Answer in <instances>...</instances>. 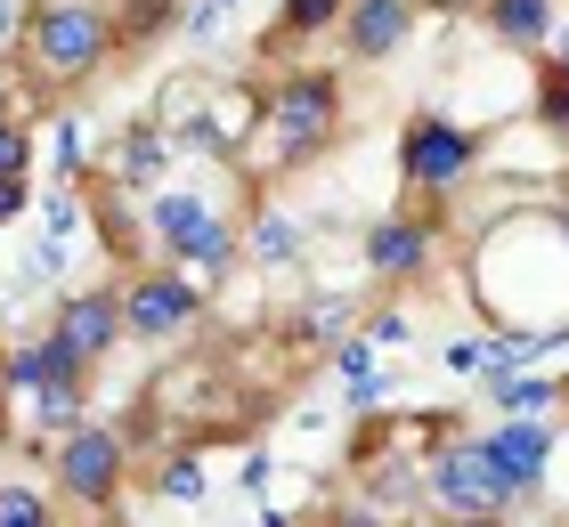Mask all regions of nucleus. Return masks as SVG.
I'll return each instance as SVG.
<instances>
[{
    "instance_id": "nucleus-1",
    "label": "nucleus",
    "mask_w": 569,
    "mask_h": 527,
    "mask_svg": "<svg viewBox=\"0 0 569 527\" xmlns=\"http://www.w3.org/2000/svg\"><path fill=\"white\" fill-rule=\"evenodd\" d=\"M237 203H244V171L228 163V154L188 146V154H179V171L139 211L147 252L163 260V268H179V276L212 284L220 268H237V252H244V211Z\"/></svg>"
},
{
    "instance_id": "nucleus-2",
    "label": "nucleus",
    "mask_w": 569,
    "mask_h": 527,
    "mask_svg": "<svg viewBox=\"0 0 569 527\" xmlns=\"http://www.w3.org/2000/svg\"><path fill=\"white\" fill-rule=\"evenodd\" d=\"M472 293L488 308V325H497V341H512V325H521V293H537L529 308H537V333L546 341L569 333V227L553 220V203L505 211L497 227H480Z\"/></svg>"
},
{
    "instance_id": "nucleus-3",
    "label": "nucleus",
    "mask_w": 569,
    "mask_h": 527,
    "mask_svg": "<svg viewBox=\"0 0 569 527\" xmlns=\"http://www.w3.org/2000/svg\"><path fill=\"white\" fill-rule=\"evenodd\" d=\"M114 49H122L114 0H33L17 24L9 65L24 73V98H66V90L98 82Z\"/></svg>"
},
{
    "instance_id": "nucleus-4",
    "label": "nucleus",
    "mask_w": 569,
    "mask_h": 527,
    "mask_svg": "<svg viewBox=\"0 0 569 527\" xmlns=\"http://www.w3.org/2000/svg\"><path fill=\"white\" fill-rule=\"evenodd\" d=\"M342 139V73L333 65H284L261 98V154L252 171H301Z\"/></svg>"
},
{
    "instance_id": "nucleus-5",
    "label": "nucleus",
    "mask_w": 569,
    "mask_h": 527,
    "mask_svg": "<svg viewBox=\"0 0 569 527\" xmlns=\"http://www.w3.org/2000/svg\"><path fill=\"white\" fill-rule=\"evenodd\" d=\"M90 382L98 374H82L49 333H24V341H9V414H17V430L24 438H49L58 446L73 422H90L82 406H90Z\"/></svg>"
},
{
    "instance_id": "nucleus-6",
    "label": "nucleus",
    "mask_w": 569,
    "mask_h": 527,
    "mask_svg": "<svg viewBox=\"0 0 569 527\" xmlns=\"http://www.w3.org/2000/svg\"><path fill=\"white\" fill-rule=\"evenodd\" d=\"M416 495L439 519H512V511H521V487L488 463L480 430H448V438H439L431 455L416 463Z\"/></svg>"
},
{
    "instance_id": "nucleus-7",
    "label": "nucleus",
    "mask_w": 569,
    "mask_h": 527,
    "mask_svg": "<svg viewBox=\"0 0 569 527\" xmlns=\"http://www.w3.org/2000/svg\"><path fill=\"white\" fill-rule=\"evenodd\" d=\"M122 487H131V430H114V422H73V430L49 446V495H58V511L107 519L122 504Z\"/></svg>"
},
{
    "instance_id": "nucleus-8",
    "label": "nucleus",
    "mask_w": 569,
    "mask_h": 527,
    "mask_svg": "<svg viewBox=\"0 0 569 527\" xmlns=\"http://www.w3.org/2000/svg\"><path fill=\"white\" fill-rule=\"evenodd\" d=\"M472 171H480V130L472 122L439 114V105L407 114V130H399V179H407V195H416V203L456 195Z\"/></svg>"
},
{
    "instance_id": "nucleus-9",
    "label": "nucleus",
    "mask_w": 569,
    "mask_h": 527,
    "mask_svg": "<svg viewBox=\"0 0 569 527\" xmlns=\"http://www.w3.org/2000/svg\"><path fill=\"white\" fill-rule=\"evenodd\" d=\"M114 293H122V341H139V349H163V341H179L188 325H203V284L163 268V260L131 268Z\"/></svg>"
},
{
    "instance_id": "nucleus-10",
    "label": "nucleus",
    "mask_w": 569,
    "mask_h": 527,
    "mask_svg": "<svg viewBox=\"0 0 569 527\" xmlns=\"http://www.w3.org/2000/svg\"><path fill=\"white\" fill-rule=\"evenodd\" d=\"M41 333L58 341L82 374H107V357L122 349V293H114V284H73V293L49 308Z\"/></svg>"
},
{
    "instance_id": "nucleus-11",
    "label": "nucleus",
    "mask_w": 569,
    "mask_h": 527,
    "mask_svg": "<svg viewBox=\"0 0 569 527\" xmlns=\"http://www.w3.org/2000/svg\"><path fill=\"white\" fill-rule=\"evenodd\" d=\"M358 260H367L375 284H416V276H431V211L423 203L375 211L367 235H358Z\"/></svg>"
},
{
    "instance_id": "nucleus-12",
    "label": "nucleus",
    "mask_w": 569,
    "mask_h": 527,
    "mask_svg": "<svg viewBox=\"0 0 569 527\" xmlns=\"http://www.w3.org/2000/svg\"><path fill=\"white\" fill-rule=\"evenodd\" d=\"M416 17H423V0H342V58L350 65H382V58H399L407 33H416Z\"/></svg>"
},
{
    "instance_id": "nucleus-13",
    "label": "nucleus",
    "mask_w": 569,
    "mask_h": 527,
    "mask_svg": "<svg viewBox=\"0 0 569 527\" xmlns=\"http://www.w3.org/2000/svg\"><path fill=\"white\" fill-rule=\"evenodd\" d=\"M480 446H488V463L521 487V504L546 487V463H553V430H546V422H488Z\"/></svg>"
},
{
    "instance_id": "nucleus-14",
    "label": "nucleus",
    "mask_w": 569,
    "mask_h": 527,
    "mask_svg": "<svg viewBox=\"0 0 569 527\" xmlns=\"http://www.w3.org/2000/svg\"><path fill=\"white\" fill-rule=\"evenodd\" d=\"M472 17H480V33L488 41H505V49H521V58H546V41H553V0H472Z\"/></svg>"
},
{
    "instance_id": "nucleus-15",
    "label": "nucleus",
    "mask_w": 569,
    "mask_h": 527,
    "mask_svg": "<svg viewBox=\"0 0 569 527\" xmlns=\"http://www.w3.org/2000/svg\"><path fill=\"white\" fill-rule=\"evenodd\" d=\"M333 24H342V0H284L277 24H269V49L293 58V49H309L318 33H333Z\"/></svg>"
},
{
    "instance_id": "nucleus-16",
    "label": "nucleus",
    "mask_w": 569,
    "mask_h": 527,
    "mask_svg": "<svg viewBox=\"0 0 569 527\" xmlns=\"http://www.w3.org/2000/svg\"><path fill=\"white\" fill-rule=\"evenodd\" d=\"M244 252L261 260V268H293V260H301V220L261 203V211H252V227H244Z\"/></svg>"
},
{
    "instance_id": "nucleus-17",
    "label": "nucleus",
    "mask_w": 569,
    "mask_h": 527,
    "mask_svg": "<svg viewBox=\"0 0 569 527\" xmlns=\"http://www.w3.org/2000/svg\"><path fill=\"white\" fill-rule=\"evenodd\" d=\"M488 406H497V422H537L546 406H561V382H546V374H512V382H488Z\"/></svg>"
},
{
    "instance_id": "nucleus-18",
    "label": "nucleus",
    "mask_w": 569,
    "mask_h": 527,
    "mask_svg": "<svg viewBox=\"0 0 569 527\" xmlns=\"http://www.w3.org/2000/svg\"><path fill=\"white\" fill-rule=\"evenodd\" d=\"M0 527H66V511L33 479H0Z\"/></svg>"
},
{
    "instance_id": "nucleus-19",
    "label": "nucleus",
    "mask_w": 569,
    "mask_h": 527,
    "mask_svg": "<svg viewBox=\"0 0 569 527\" xmlns=\"http://www.w3.org/2000/svg\"><path fill=\"white\" fill-rule=\"evenodd\" d=\"M529 114L537 130H553V139H569V73L553 58H537V82H529Z\"/></svg>"
},
{
    "instance_id": "nucleus-20",
    "label": "nucleus",
    "mask_w": 569,
    "mask_h": 527,
    "mask_svg": "<svg viewBox=\"0 0 569 527\" xmlns=\"http://www.w3.org/2000/svg\"><path fill=\"white\" fill-rule=\"evenodd\" d=\"M33 122H24V105L0 98V179H33Z\"/></svg>"
},
{
    "instance_id": "nucleus-21",
    "label": "nucleus",
    "mask_w": 569,
    "mask_h": 527,
    "mask_svg": "<svg viewBox=\"0 0 569 527\" xmlns=\"http://www.w3.org/2000/svg\"><path fill=\"white\" fill-rule=\"evenodd\" d=\"M318 527H407L399 511H382V504H367V495H358V504H326L318 511Z\"/></svg>"
},
{
    "instance_id": "nucleus-22",
    "label": "nucleus",
    "mask_w": 569,
    "mask_h": 527,
    "mask_svg": "<svg viewBox=\"0 0 569 527\" xmlns=\"http://www.w3.org/2000/svg\"><path fill=\"white\" fill-rule=\"evenodd\" d=\"M154 487H163L171 504H196V495H203V463L179 455V463H163V479H154Z\"/></svg>"
},
{
    "instance_id": "nucleus-23",
    "label": "nucleus",
    "mask_w": 569,
    "mask_h": 527,
    "mask_svg": "<svg viewBox=\"0 0 569 527\" xmlns=\"http://www.w3.org/2000/svg\"><path fill=\"white\" fill-rule=\"evenodd\" d=\"M358 341H367V349H399V341H407V316H399V308H375Z\"/></svg>"
},
{
    "instance_id": "nucleus-24",
    "label": "nucleus",
    "mask_w": 569,
    "mask_h": 527,
    "mask_svg": "<svg viewBox=\"0 0 569 527\" xmlns=\"http://www.w3.org/2000/svg\"><path fill=\"white\" fill-rule=\"evenodd\" d=\"M17 211H33V179H0V227H9Z\"/></svg>"
},
{
    "instance_id": "nucleus-25",
    "label": "nucleus",
    "mask_w": 569,
    "mask_h": 527,
    "mask_svg": "<svg viewBox=\"0 0 569 527\" xmlns=\"http://www.w3.org/2000/svg\"><path fill=\"white\" fill-rule=\"evenodd\" d=\"M17 438V414H9V341H0V446Z\"/></svg>"
},
{
    "instance_id": "nucleus-26",
    "label": "nucleus",
    "mask_w": 569,
    "mask_h": 527,
    "mask_svg": "<svg viewBox=\"0 0 569 527\" xmlns=\"http://www.w3.org/2000/svg\"><path fill=\"white\" fill-rule=\"evenodd\" d=\"M448 365H456V374H480V365H488V341H456Z\"/></svg>"
},
{
    "instance_id": "nucleus-27",
    "label": "nucleus",
    "mask_w": 569,
    "mask_h": 527,
    "mask_svg": "<svg viewBox=\"0 0 569 527\" xmlns=\"http://www.w3.org/2000/svg\"><path fill=\"white\" fill-rule=\"evenodd\" d=\"M546 58H553V65H561V73H569V17H561V24H553V41H546Z\"/></svg>"
},
{
    "instance_id": "nucleus-28",
    "label": "nucleus",
    "mask_w": 569,
    "mask_h": 527,
    "mask_svg": "<svg viewBox=\"0 0 569 527\" xmlns=\"http://www.w3.org/2000/svg\"><path fill=\"white\" fill-rule=\"evenodd\" d=\"M553 220L569 227V179H561V188H553Z\"/></svg>"
},
{
    "instance_id": "nucleus-29",
    "label": "nucleus",
    "mask_w": 569,
    "mask_h": 527,
    "mask_svg": "<svg viewBox=\"0 0 569 527\" xmlns=\"http://www.w3.org/2000/svg\"><path fill=\"white\" fill-rule=\"evenodd\" d=\"M431 527H512V519H431Z\"/></svg>"
},
{
    "instance_id": "nucleus-30",
    "label": "nucleus",
    "mask_w": 569,
    "mask_h": 527,
    "mask_svg": "<svg viewBox=\"0 0 569 527\" xmlns=\"http://www.w3.org/2000/svg\"><path fill=\"white\" fill-rule=\"evenodd\" d=\"M561 406H569V374H561Z\"/></svg>"
},
{
    "instance_id": "nucleus-31",
    "label": "nucleus",
    "mask_w": 569,
    "mask_h": 527,
    "mask_svg": "<svg viewBox=\"0 0 569 527\" xmlns=\"http://www.w3.org/2000/svg\"><path fill=\"white\" fill-rule=\"evenodd\" d=\"M463 9H472V0H463Z\"/></svg>"
}]
</instances>
